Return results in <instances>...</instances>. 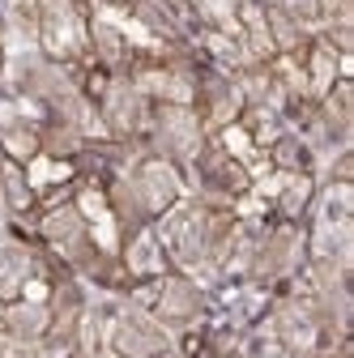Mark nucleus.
Instances as JSON below:
<instances>
[{"mask_svg": "<svg viewBox=\"0 0 354 358\" xmlns=\"http://www.w3.org/2000/svg\"><path fill=\"white\" fill-rule=\"evenodd\" d=\"M77 316H81V303H77V294L73 290H60V303H56V316H52V337H56V345H64L73 333H77Z\"/></svg>", "mask_w": 354, "mask_h": 358, "instance_id": "f8f14e48", "label": "nucleus"}, {"mask_svg": "<svg viewBox=\"0 0 354 358\" xmlns=\"http://www.w3.org/2000/svg\"><path fill=\"white\" fill-rule=\"evenodd\" d=\"M111 345L124 358H158L167 350V333L158 324H150L146 316H124L111 329Z\"/></svg>", "mask_w": 354, "mask_h": 358, "instance_id": "f257e3e1", "label": "nucleus"}, {"mask_svg": "<svg viewBox=\"0 0 354 358\" xmlns=\"http://www.w3.org/2000/svg\"><path fill=\"white\" fill-rule=\"evenodd\" d=\"M5 150L13 158H30V154H38V137L26 128H13V132H5Z\"/></svg>", "mask_w": 354, "mask_h": 358, "instance_id": "f3484780", "label": "nucleus"}, {"mask_svg": "<svg viewBox=\"0 0 354 358\" xmlns=\"http://www.w3.org/2000/svg\"><path fill=\"white\" fill-rule=\"evenodd\" d=\"M128 268H132V273H158V268H162L158 243H154L150 235H141V239H132V248H128Z\"/></svg>", "mask_w": 354, "mask_h": 358, "instance_id": "4468645a", "label": "nucleus"}, {"mask_svg": "<svg viewBox=\"0 0 354 358\" xmlns=\"http://www.w3.org/2000/svg\"><path fill=\"white\" fill-rule=\"evenodd\" d=\"M9 9H13V17H17L22 30H34L38 26V0H9Z\"/></svg>", "mask_w": 354, "mask_h": 358, "instance_id": "aec40b11", "label": "nucleus"}, {"mask_svg": "<svg viewBox=\"0 0 354 358\" xmlns=\"http://www.w3.org/2000/svg\"><path fill=\"white\" fill-rule=\"evenodd\" d=\"M307 196H312V184H307V179H295V184H290V192H286V196H282V205H286V209H290V213H299V209H303V201H307Z\"/></svg>", "mask_w": 354, "mask_h": 358, "instance_id": "4be33fe9", "label": "nucleus"}, {"mask_svg": "<svg viewBox=\"0 0 354 358\" xmlns=\"http://www.w3.org/2000/svg\"><path fill=\"white\" fill-rule=\"evenodd\" d=\"M128 188H132V196H137V205H141V209L158 213V209H167V205L175 201V192H180V179H175V171H171V166L150 162V166H141V171H137V179H132Z\"/></svg>", "mask_w": 354, "mask_h": 358, "instance_id": "f03ea898", "label": "nucleus"}, {"mask_svg": "<svg viewBox=\"0 0 354 358\" xmlns=\"http://www.w3.org/2000/svg\"><path fill=\"white\" fill-rule=\"evenodd\" d=\"M30 273V256L22 248H5L0 252V294H13Z\"/></svg>", "mask_w": 354, "mask_h": 358, "instance_id": "ddd939ff", "label": "nucleus"}, {"mask_svg": "<svg viewBox=\"0 0 354 358\" xmlns=\"http://www.w3.org/2000/svg\"><path fill=\"white\" fill-rule=\"evenodd\" d=\"M307 77H312L316 94H329V90H333V81H337V52L329 48V43H320V48L312 52V60H307Z\"/></svg>", "mask_w": 354, "mask_h": 358, "instance_id": "9b49d317", "label": "nucleus"}, {"mask_svg": "<svg viewBox=\"0 0 354 358\" xmlns=\"http://www.w3.org/2000/svg\"><path fill=\"white\" fill-rule=\"evenodd\" d=\"M48 324H52V311L38 307V303H13V307L5 311V329H9V337H17V341L43 337V333H48Z\"/></svg>", "mask_w": 354, "mask_h": 358, "instance_id": "0eeeda50", "label": "nucleus"}, {"mask_svg": "<svg viewBox=\"0 0 354 358\" xmlns=\"http://www.w3.org/2000/svg\"><path fill=\"white\" fill-rule=\"evenodd\" d=\"M235 94H231V90H218V94H213V124H231V115H235Z\"/></svg>", "mask_w": 354, "mask_h": 358, "instance_id": "412c9836", "label": "nucleus"}, {"mask_svg": "<svg viewBox=\"0 0 354 358\" xmlns=\"http://www.w3.org/2000/svg\"><path fill=\"white\" fill-rule=\"evenodd\" d=\"M295 260H299V235L295 231H278L269 243L260 248L256 273L260 278H278V273H286V268H295Z\"/></svg>", "mask_w": 354, "mask_h": 358, "instance_id": "423d86ee", "label": "nucleus"}, {"mask_svg": "<svg viewBox=\"0 0 354 358\" xmlns=\"http://www.w3.org/2000/svg\"><path fill=\"white\" fill-rule=\"evenodd\" d=\"M5 188H9V201H13L17 209H26V205H30L26 179H22V171H17V166H9V171H5Z\"/></svg>", "mask_w": 354, "mask_h": 358, "instance_id": "6ab92c4d", "label": "nucleus"}, {"mask_svg": "<svg viewBox=\"0 0 354 358\" xmlns=\"http://www.w3.org/2000/svg\"><path fill=\"white\" fill-rule=\"evenodd\" d=\"M269 30H274L269 43H278V48H286V52L299 43V22H295L286 9H274V13H269Z\"/></svg>", "mask_w": 354, "mask_h": 358, "instance_id": "2eb2a0df", "label": "nucleus"}, {"mask_svg": "<svg viewBox=\"0 0 354 358\" xmlns=\"http://www.w3.org/2000/svg\"><path fill=\"white\" fill-rule=\"evenodd\" d=\"M94 43H99V52H103L107 60H120V56H124V38H120V30H111L107 22L94 26Z\"/></svg>", "mask_w": 354, "mask_h": 358, "instance_id": "a211bd4d", "label": "nucleus"}, {"mask_svg": "<svg viewBox=\"0 0 354 358\" xmlns=\"http://www.w3.org/2000/svg\"><path fill=\"white\" fill-rule=\"evenodd\" d=\"M0 358H38V350L30 345V341H9V345H0Z\"/></svg>", "mask_w": 354, "mask_h": 358, "instance_id": "b1692460", "label": "nucleus"}, {"mask_svg": "<svg viewBox=\"0 0 354 358\" xmlns=\"http://www.w3.org/2000/svg\"><path fill=\"white\" fill-rule=\"evenodd\" d=\"M329 120H333V128L337 132H346V124H350V85H337L333 90V99H329Z\"/></svg>", "mask_w": 354, "mask_h": 358, "instance_id": "dca6fc26", "label": "nucleus"}, {"mask_svg": "<svg viewBox=\"0 0 354 358\" xmlns=\"http://www.w3.org/2000/svg\"><path fill=\"white\" fill-rule=\"evenodd\" d=\"M282 9H286L290 17H316L320 0H282Z\"/></svg>", "mask_w": 354, "mask_h": 358, "instance_id": "5701e85b", "label": "nucleus"}, {"mask_svg": "<svg viewBox=\"0 0 354 358\" xmlns=\"http://www.w3.org/2000/svg\"><path fill=\"white\" fill-rule=\"evenodd\" d=\"M43 235H48L52 243H64L69 252L85 239V222H81V213L73 209V205H60L56 213H48L43 217Z\"/></svg>", "mask_w": 354, "mask_h": 358, "instance_id": "1a4fd4ad", "label": "nucleus"}, {"mask_svg": "<svg viewBox=\"0 0 354 358\" xmlns=\"http://www.w3.org/2000/svg\"><path fill=\"white\" fill-rule=\"evenodd\" d=\"M137 94H154V99H162V103H171V107H180V103H188V81L184 77H175V73H141L137 77Z\"/></svg>", "mask_w": 354, "mask_h": 358, "instance_id": "9d476101", "label": "nucleus"}, {"mask_svg": "<svg viewBox=\"0 0 354 358\" xmlns=\"http://www.w3.org/2000/svg\"><path fill=\"white\" fill-rule=\"evenodd\" d=\"M103 115H107V124L120 132V137L124 132H137L141 120H146V103L137 94V85H111V94L103 103Z\"/></svg>", "mask_w": 354, "mask_h": 358, "instance_id": "39448f33", "label": "nucleus"}, {"mask_svg": "<svg viewBox=\"0 0 354 358\" xmlns=\"http://www.w3.org/2000/svg\"><path fill=\"white\" fill-rule=\"evenodd\" d=\"M158 141H162V150H171V154H192L197 141H201V128H197L192 111L167 107V111L158 115Z\"/></svg>", "mask_w": 354, "mask_h": 358, "instance_id": "20e7f679", "label": "nucleus"}, {"mask_svg": "<svg viewBox=\"0 0 354 358\" xmlns=\"http://www.w3.org/2000/svg\"><path fill=\"white\" fill-rule=\"evenodd\" d=\"M278 333H282L290 354H307L316 345V324H312V316H307L303 307H286L282 311V316H278Z\"/></svg>", "mask_w": 354, "mask_h": 358, "instance_id": "6e6552de", "label": "nucleus"}, {"mask_svg": "<svg viewBox=\"0 0 354 358\" xmlns=\"http://www.w3.org/2000/svg\"><path fill=\"white\" fill-rule=\"evenodd\" d=\"M269 358H274V354H269Z\"/></svg>", "mask_w": 354, "mask_h": 358, "instance_id": "393cba45", "label": "nucleus"}, {"mask_svg": "<svg viewBox=\"0 0 354 358\" xmlns=\"http://www.w3.org/2000/svg\"><path fill=\"white\" fill-rule=\"evenodd\" d=\"M158 316L167 324H188V320H197L201 316V290L192 282H184V278H171L162 286V294H158Z\"/></svg>", "mask_w": 354, "mask_h": 358, "instance_id": "7ed1b4c3", "label": "nucleus"}]
</instances>
